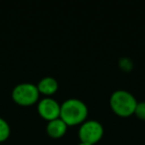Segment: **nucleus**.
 <instances>
[{"mask_svg":"<svg viewBox=\"0 0 145 145\" xmlns=\"http://www.w3.org/2000/svg\"><path fill=\"white\" fill-rule=\"evenodd\" d=\"M67 128H68V125L60 117L50 120L47 124V132L53 138L62 137L67 132Z\"/></svg>","mask_w":145,"mask_h":145,"instance_id":"obj_6","label":"nucleus"},{"mask_svg":"<svg viewBox=\"0 0 145 145\" xmlns=\"http://www.w3.org/2000/svg\"><path fill=\"white\" fill-rule=\"evenodd\" d=\"M39 91L37 86L31 83H22L15 86L12 89L11 97L12 99L19 105L28 106L32 105L38 101Z\"/></svg>","mask_w":145,"mask_h":145,"instance_id":"obj_3","label":"nucleus"},{"mask_svg":"<svg viewBox=\"0 0 145 145\" xmlns=\"http://www.w3.org/2000/svg\"><path fill=\"white\" fill-rule=\"evenodd\" d=\"M103 135V127L101 122L95 119L85 120L79 128V137L81 142L95 144Z\"/></svg>","mask_w":145,"mask_h":145,"instance_id":"obj_4","label":"nucleus"},{"mask_svg":"<svg viewBox=\"0 0 145 145\" xmlns=\"http://www.w3.org/2000/svg\"><path fill=\"white\" fill-rule=\"evenodd\" d=\"M60 106L59 103L52 97H44L38 103V112L43 118L48 121L60 117Z\"/></svg>","mask_w":145,"mask_h":145,"instance_id":"obj_5","label":"nucleus"},{"mask_svg":"<svg viewBox=\"0 0 145 145\" xmlns=\"http://www.w3.org/2000/svg\"><path fill=\"white\" fill-rule=\"evenodd\" d=\"M134 113L136 114L137 117H139L140 119L145 120V101H140L137 103L136 107H135Z\"/></svg>","mask_w":145,"mask_h":145,"instance_id":"obj_9","label":"nucleus"},{"mask_svg":"<svg viewBox=\"0 0 145 145\" xmlns=\"http://www.w3.org/2000/svg\"><path fill=\"white\" fill-rule=\"evenodd\" d=\"M58 82L56 79L52 77H45L40 80V82L37 85V89H38L39 93H43L46 95H51L53 93H56L58 89Z\"/></svg>","mask_w":145,"mask_h":145,"instance_id":"obj_7","label":"nucleus"},{"mask_svg":"<svg viewBox=\"0 0 145 145\" xmlns=\"http://www.w3.org/2000/svg\"><path fill=\"white\" fill-rule=\"evenodd\" d=\"M88 116V106L79 99H69L60 106V118L67 125L83 123Z\"/></svg>","mask_w":145,"mask_h":145,"instance_id":"obj_1","label":"nucleus"},{"mask_svg":"<svg viewBox=\"0 0 145 145\" xmlns=\"http://www.w3.org/2000/svg\"><path fill=\"white\" fill-rule=\"evenodd\" d=\"M79 145H93V144H89V143H86V142H81V143H79Z\"/></svg>","mask_w":145,"mask_h":145,"instance_id":"obj_10","label":"nucleus"},{"mask_svg":"<svg viewBox=\"0 0 145 145\" xmlns=\"http://www.w3.org/2000/svg\"><path fill=\"white\" fill-rule=\"evenodd\" d=\"M10 135V126L8 122L0 117V142L5 141Z\"/></svg>","mask_w":145,"mask_h":145,"instance_id":"obj_8","label":"nucleus"},{"mask_svg":"<svg viewBox=\"0 0 145 145\" xmlns=\"http://www.w3.org/2000/svg\"><path fill=\"white\" fill-rule=\"evenodd\" d=\"M109 103L116 114L120 116H129L134 113L137 101L134 95L129 91L117 89L111 93Z\"/></svg>","mask_w":145,"mask_h":145,"instance_id":"obj_2","label":"nucleus"}]
</instances>
